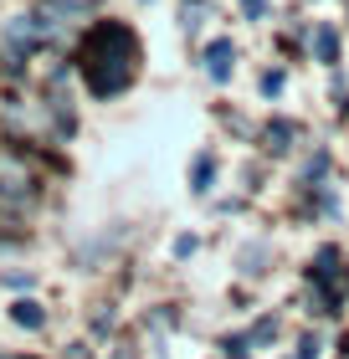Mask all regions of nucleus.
Segmentation results:
<instances>
[{
  "instance_id": "1",
  "label": "nucleus",
  "mask_w": 349,
  "mask_h": 359,
  "mask_svg": "<svg viewBox=\"0 0 349 359\" xmlns=\"http://www.w3.org/2000/svg\"><path fill=\"white\" fill-rule=\"evenodd\" d=\"M231 62H237V46H231L226 36L206 46V72L216 77V83H226V77H231Z\"/></svg>"
},
{
  "instance_id": "2",
  "label": "nucleus",
  "mask_w": 349,
  "mask_h": 359,
  "mask_svg": "<svg viewBox=\"0 0 349 359\" xmlns=\"http://www.w3.org/2000/svg\"><path fill=\"white\" fill-rule=\"evenodd\" d=\"M11 318H15V323H26V329H37V323H41V308H37V303H15V308H11Z\"/></svg>"
},
{
  "instance_id": "3",
  "label": "nucleus",
  "mask_w": 349,
  "mask_h": 359,
  "mask_svg": "<svg viewBox=\"0 0 349 359\" xmlns=\"http://www.w3.org/2000/svg\"><path fill=\"white\" fill-rule=\"evenodd\" d=\"M319 57H324V62H334V57H339V36H334L329 26H319Z\"/></svg>"
},
{
  "instance_id": "4",
  "label": "nucleus",
  "mask_w": 349,
  "mask_h": 359,
  "mask_svg": "<svg viewBox=\"0 0 349 359\" xmlns=\"http://www.w3.org/2000/svg\"><path fill=\"white\" fill-rule=\"evenodd\" d=\"M195 190H211V159H195Z\"/></svg>"
},
{
  "instance_id": "5",
  "label": "nucleus",
  "mask_w": 349,
  "mask_h": 359,
  "mask_svg": "<svg viewBox=\"0 0 349 359\" xmlns=\"http://www.w3.org/2000/svg\"><path fill=\"white\" fill-rule=\"evenodd\" d=\"M242 6H246V15H252V21L262 15V0H242Z\"/></svg>"
}]
</instances>
